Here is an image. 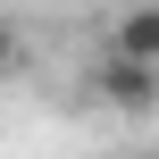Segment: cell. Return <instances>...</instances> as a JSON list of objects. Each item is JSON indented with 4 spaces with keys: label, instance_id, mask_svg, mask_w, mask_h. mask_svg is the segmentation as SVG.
Listing matches in <instances>:
<instances>
[{
    "label": "cell",
    "instance_id": "obj_2",
    "mask_svg": "<svg viewBox=\"0 0 159 159\" xmlns=\"http://www.w3.org/2000/svg\"><path fill=\"white\" fill-rule=\"evenodd\" d=\"M109 50H126V59H159V0L126 8V17L109 25Z\"/></svg>",
    "mask_w": 159,
    "mask_h": 159
},
{
    "label": "cell",
    "instance_id": "obj_3",
    "mask_svg": "<svg viewBox=\"0 0 159 159\" xmlns=\"http://www.w3.org/2000/svg\"><path fill=\"white\" fill-rule=\"evenodd\" d=\"M17 67V34H8V17H0V75Z\"/></svg>",
    "mask_w": 159,
    "mask_h": 159
},
{
    "label": "cell",
    "instance_id": "obj_1",
    "mask_svg": "<svg viewBox=\"0 0 159 159\" xmlns=\"http://www.w3.org/2000/svg\"><path fill=\"white\" fill-rule=\"evenodd\" d=\"M92 101L117 109V117H151V109H159V59L101 50V59H92Z\"/></svg>",
    "mask_w": 159,
    "mask_h": 159
}]
</instances>
